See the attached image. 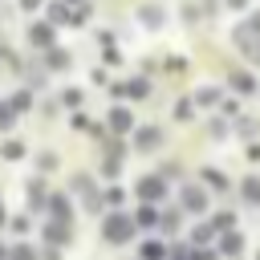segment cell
I'll return each mask as SVG.
<instances>
[{
  "label": "cell",
  "mask_w": 260,
  "mask_h": 260,
  "mask_svg": "<svg viewBox=\"0 0 260 260\" xmlns=\"http://www.w3.org/2000/svg\"><path fill=\"white\" fill-rule=\"evenodd\" d=\"M130 232H134V223H130V215H122V211L106 215V223H102V236H106L110 244H126Z\"/></svg>",
  "instance_id": "1"
},
{
  "label": "cell",
  "mask_w": 260,
  "mask_h": 260,
  "mask_svg": "<svg viewBox=\"0 0 260 260\" xmlns=\"http://www.w3.org/2000/svg\"><path fill=\"white\" fill-rule=\"evenodd\" d=\"M183 203H187L191 211H203V207H207V199H203V191H195V187H187V191H183Z\"/></svg>",
  "instance_id": "2"
},
{
  "label": "cell",
  "mask_w": 260,
  "mask_h": 260,
  "mask_svg": "<svg viewBox=\"0 0 260 260\" xmlns=\"http://www.w3.org/2000/svg\"><path fill=\"white\" fill-rule=\"evenodd\" d=\"M138 191H142L146 199H158V195H162V183H158V179H146V183H138Z\"/></svg>",
  "instance_id": "3"
},
{
  "label": "cell",
  "mask_w": 260,
  "mask_h": 260,
  "mask_svg": "<svg viewBox=\"0 0 260 260\" xmlns=\"http://www.w3.org/2000/svg\"><path fill=\"white\" fill-rule=\"evenodd\" d=\"M45 236H49L53 244H61V240H69V228H61V223H53V228H45Z\"/></svg>",
  "instance_id": "4"
},
{
  "label": "cell",
  "mask_w": 260,
  "mask_h": 260,
  "mask_svg": "<svg viewBox=\"0 0 260 260\" xmlns=\"http://www.w3.org/2000/svg\"><path fill=\"white\" fill-rule=\"evenodd\" d=\"M154 142H158V130H142V134H138V146H142V150H150Z\"/></svg>",
  "instance_id": "5"
},
{
  "label": "cell",
  "mask_w": 260,
  "mask_h": 260,
  "mask_svg": "<svg viewBox=\"0 0 260 260\" xmlns=\"http://www.w3.org/2000/svg\"><path fill=\"white\" fill-rule=\"evenodd\" d=\"M110 122H114L118 130H126V126H130V114H126V110H114V118H110Z\"/></svg>",
  "instance_id": "6"
},
{
  "label": "cell",
  "mask_w": 260,
  "mask_h": 260,
  "mask_svg": "<svg viewBox=\"0 0 260 260\" xmlns=\"http://www.w3.org/2000/svg\"><path fill=\"white\" fill-rule=\"evenodd\" d=\"M53 215H57V219H69V203H61V199H53Z\"/></svg>",
  "instance_id": "7"
},
{
  "label": "cell",
  "mask_w": 260,
  "mask_h": 260,
  "mask_svg": "<svg viewBox=\"0 0 260 260\" xmlns=\"http://www.w3.org/2000/svg\"><path fill=\"white\" fill-rule=\"evenodd\" d=\"M244 195L248 199H260V183H244Z\"/></svg>",
  "instance_id": "8"
},
{
  "label": "cell",
  "mask_w": 260,
  "mask_h": 260,
  "mask_svg": "<svg viewBox=\"0 0 260 260\" xmlns=\"http://www.w3.org/2000/svg\"><path fill=\"white\" fill-rule=\"evenodd\" d=\"M12 260H28V252H24V248H16V256H12Z\"/></svg>",
  "instance_id": "9"
}]
</instances>
